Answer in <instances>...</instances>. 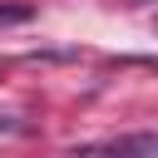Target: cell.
Masks as SVG:
<instances>
[{
	"instance_id": "obj_1",
	"label": "cell",
	"mask_w": 158,
	"mask_h": 158,
	"mask_svg": "<svg viewBox=\"0 0 158 158\" xmlns=\"http://www.w3.org/2000/svg\"><path fill=\"white\" fill-rule=\"evenodd\" d=\"M30 15H35V5H0V30L5 25H25Z\"/></svg>"
},
{
	"instance_id": "obj_2",
	"label": "cell",
	"mask_w": 158,
	"mask_h": 158,
	"mask_svg": "<svg viewBox=\"0 0 158 158\" xmlns=\"http://www.w3.org/2000/svg\"><path fill=\"white\" fill-rule=\"evenodd\" d=\"M10 128H15V118H10V114H0V133H10Z\"/></svg>"
},
{
	"instance_id": "obj_3",
	"label": "cell",
	"mask_w": 158,
	"mask_h": 158,
	"mask_svg": "<svg viewBox=\"0 0 158 158\" xmlns=\"http://www.w3.org/2000/svg\"><path fill=\"white\" fill-rule=\"evenodd\" d=\"M123 5H148V0H123Z\"/></svg>"
}]
</instances>
